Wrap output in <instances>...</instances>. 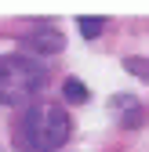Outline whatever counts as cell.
Returning a JSON list of instances; mask_svg holds the SVG:
<instances>
[{
	"label": "cell",
	"mask_w": 149,
	"mask_h": 152,
	"mask_svg": "<svg viewBox=\"0 0 149 152\" xmlns=\"http://www.w3.org/2000/svg\"><path fill=\"white\" fill-rule=\"evenodd\" d=\"M77 22H80L84 36H98V33H102V26H105V18H77Z\"/></svg>",
	"instance_id": "5b68a950"
},
{
	"label": "cell",
	"mask_w": 149,
	"mask_h": 152,
	"mask_svg": "<svg viewBox=\"0 0 149 152\" xmlns=\"http://www.w3.org/2000/svg\"><path fill=\"white\" fill-rule=\"evenodd\" d=\"M29 47H33V58H47V54H58L66 47V40L55 29H33L29 33Z\"/></svg>",
	"instance_id": "3957f363"
},
{
	"label": "cell",
	"mask_w": 149,
	"mask_h": 152,
	"mask_svg": "<svg viewBox=\"0 0 149 152\" xmlns=\"http://www.w3.org/2000/svg\"><path fill=\"white\" fill-rule=\"evenodd\" d=\"M69 130H73L69 112L55 102H44V105H33L22 116V145L29 152H55L66 145Z\"/></svg>",
	"instance_id": "7a4b0ae2"
},
{
	"label": "cell",
	"mask_w": 149,
	"mask_h": 152,
	"mask_svg": "<svg viewBox=\"0 0 149 152\" xmlns=\"http://www.w3.org/2000/svg\"><path fill=\"white\" fill-rule=\"evenodd\" d=\"M47 83V65L33 54H0V105H29Z\"/></svg>",
	"instance_id": "6da1fadb"
},
{
	"label": "cell",
	"mask_w": 149,
	"mask_h": 152,
	"mask_svg": "<svg viewBox=\"0 0 149 152\" xmlns=\"http://www.w3.org/2000/svg\"><path fill=\"white\" fill-rule=\"evenodd\" d=\"M62 94H66V102H73V105H84V102H87V87L77 80V76H66Z\"/></svg>",
	"instance_id": "277c9868"
}]
</instances>
